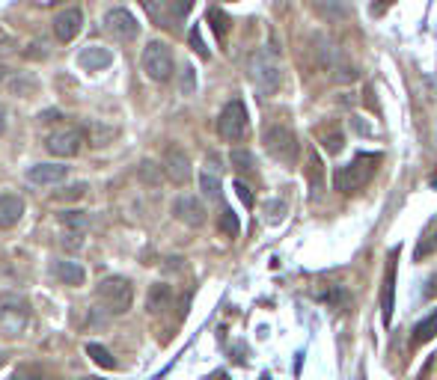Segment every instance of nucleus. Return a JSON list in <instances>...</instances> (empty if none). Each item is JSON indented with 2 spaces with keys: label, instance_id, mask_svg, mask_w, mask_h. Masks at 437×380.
<instances>
[{
  "label": "nucleus",
  "instance_id": "obj_11",
  "mask_svg": "<svg viewBox=\"0 0 437 380\" xmlns=\"http://www.w3.org/2000/svg\"><path fill=\"white\" fill-rule=\"evenodd\" d=\"M164 172L173 184H187L191 182V161H187L184 149L179 146H170L167 155H164Z\"/></svg>",
  "mask_w": 437,
  "mask_h": 380
},
{
  "label": "nucleus",
  "instance_id": "obj_35",
  "mask_svg": "<svg viewBox=\"0 0 437 380\" xmlns=\"http://www.w3.org/2000/svg\"><path fill=\"white\" fill-rule=\"evenodd\" d=\"M187 42H191V48L196 50L203 60H208V48H206V42H203V36H199V27H191V33H187Z\"/></svg>",
  "mask_w": 437,
  "mask_h": 380
},
{
  "label": "nucleus",
  "instance_id": "obj_14",
  "mask_svg": "<svg viewBox=\"0 0 437 380\" xmlns=\"http://www.w3.org/2000/svg\"><path fill=\"white\" fill-rule=\"evenodd\" d=\"M69 175V167H62V163H36V167L27 170V179L33 184H60L66 182Z\"/></svg>",
  "mask_w": 437,
  "mask_h": 380
},
{
  "label": "nucleus",
  "instance_id": "obj_34",
  "mask_svg": "<svg viewBox=\"0 0 437 380\" xmlns=\"http://www.w3.org/2000/svg\"><path fill=\"white\" fill-rule=\"evenodd\" d=\"M83 235L86 232H72V229H62V247H66V250H81L83 247Z\"/></svg>",
  "mask_w": 437,
  "mask_h": 380
},
{
  "label": "nucleus",
  "instance_id": "obj_22",
  "mask_svg": "<svg viewBox=\"0 0 437 380\" xmlns=\"http://www.w3.org/2000/svg\"><path fill=\"white\" fill-rule=\"evenodd\" d=\"M217 229H220V235H227V238H238V232H241L238 214H235L232 208H223L220 217H217Z\"/></svg>",
  "mask_w": 437,
  "mask_h": 380
},
{
  "label": "nucleus",
  "instance_id": "obj_10",
  "mask_svg": "<svg viewBox=\"0 0 437 380\" xmlns=\"http://www.w3.org/2000/svg\"><path fill=\"white\" fill-rule=\"evenodd\" d=\"M173 217L184 226H191V229H196V226L206 223V205L194 194H182L173 199Z\"/></svg>",
  "mask_w": 437,
  "mask_h": 380
},
{
  "label": "nucleus",
  "instance_id": "obj_8",
  "mask_svg": "<svg viewBox=\"0 0 437 380\" xmlns=\"http://www.w3.org/2000/svg\"><path fill=\"white\" fill-rule=\"evenodd\" d=\"M105 30L116 42H134L137 33H140V24H137V18L125 6H114L105 12Z\"/></svg>",
  "mask_w": 437,
  "mask_h": 380
},
{
  "label": "nucleus",
  "instance_id": "obj_33",
  "mask_svg": "<svg viewBox=\"0 0 437 380\" xmlns=\"http://www.w3.org/2000/svg\"><path fill=\"white\" fill-rule=\"evenodd\" d=\"M182 95H194V90H196V72H194V66H184L182 69Z\"/></svg>",
  "mask_w": 437,
  "mask_h": 380
},
{
  "label": "nucleus",
  "instance_id": "obj_6",
  "mask_svg": "<svg viewBox=\"0 0 437 380\" xmlns=\"http://www.w3.org/2000/svg\"><path fill=\"white\" fill-rule=\"evenodd\" d=\"M30 318V306L27 300L18 297V294H4L0 297V333L4 336H18L24 327H27Z\"/></svg>",
  "mask_w": 437,
  "mask_h": 380
},
{
  "label": "nucleus",
  "instance_id": "obj_3",
  "mask_svg": "<svg viewBox=\"0 0 437 380\" xmlns=\"http://www.w3.org/2000/svg\"><path fill=\"white\" fill-rule=\"evenodd\" d=\"M262 143H265L268 155L277 158L280 163H295L297 151H301V143H297V134L285 125H268L265 134H262Z\"/></svg>",
  "mask_w": 437,
  "mask_h": 380
},
{
  "label": "nucleus",
  "instance_id": "obj_36",
  "mask_svg": "<svg viewBox=\"0 0 437 380\" xmlns=\"http://www.w3.org/2000/svg\"><path fill=\"white\" fill-rule=\"evenodd\" d=\"M235 194H238V199L244 202L247 208H253V202H256V199H253V194H250V187H247L244 182H235Z\"/></svg>",
  "mask_w": 437,
  "mask_h": 380
},
{
  "label": "nucleus",
  "instance_id": "obj_39",
  "mask_svg": "<svg viewBox=\"0 0 437 380\" xmlns=\"http://www.w3.org/2000/svg\"><path fill=\"white\" fill-rule=\"evenodd\" d=\"M4 134H6V107L0 104V137H4Z\"/></svg>",
  "mask_w": 437,
  "mask_h": 380
},
{
  "label": "nucleus",
  "instance_id": "obj_29",
  "mask_svg": "<svg viewBox=\"0 0 437 380\" xmlns=\"http://www.w3.org/2000/svg\"><path fill=\"white\" fill-rule=\"evenodd\" d=\"M307 175H309V184H312V190H321L324 167H321V158L316 155V151H309V158H307Z\"/></svg>",
  "mask_w": 437,
  "mask_h": 380
},
{
  "label": "nucleus",
  "instance_id": "obj_21",
  "mask_svg": "<svg viewBox=\"0 0 437 380\" xmlns=\"http://www.w3.org/2000/svg\"><path fill=\"white\" fill-rule=\"evenodd\" d=\"M434 252H437V223H431L429 229L422 232L419 244H417V252H414V259H417V262H422V259L434 256Z\"/></svg>",
  "mask_w": 437,
  "mask_h": 380
},
{
  "label": "nucleus",
  "instance_id": "obj_32",
  "mask_svg": "<svg viewBox=\"0 0 437 380\" xmlns=\"http://www.w3.org/2000/svg\"><path fill=\"white\" fill-rule=\"evenodd\" d=\"M83 194H86V184L78 182V184H69L66 190L54 194V199H57V202H74V199H83Z\"/></svg>",
  "mask_w": 437,
  "mask_h": 380
},
{
  "label": "nucleus",
  "instance_id": "obj_15",
  "mask_svg": "<svg viewBox=\"0 0 437 380\" xmlns=\"http://www.w3.org/2000/svg\"><path fill=\"white\" fill-rule=\"evenodd\" d=\"M24 217V199L15 194H4L0 196V229H12L18 226Z\"/></svg>",
  "mask_w": 437,
  "mask_h": 380
},
{
  "label": "nucleus",
  "instance_id": "obj_1",
  "mask_svg": "<svg viewBox=\"0 0 437 380\" xmlns=\"http://www.w3.org/2000/svg\"><path fill=\"white\" fill-rule=\"evenodd\" d=\"M378 163H381V155H375V151H360L351 163H345V167L336 170V175H333L336 190L345 196L363 190V184L375 175V170H378Z\"/></svg>",
  "mask_w": 437,
  "mask_h": 380
},
{
  "label": "nucleus",
  "instance_id": "obj_5",
  "mask_svg": "<svg viewBox=\"0 0 437 380\" xmlns=\"http://www.w3.org/2000/svg\"><path fill=\"white\" fill-rule=\"evenodd\" d=\"M250 131V119H247V107L244 101H229L227 107L220 110V119H217V134L223 137L227 143H241Z\"/></svg>",
  "mask_w": 437,
  "mask_h": 380
},
{
  "label": "nucleus",
  "instance_id": "obj_7",
  "mask_svg": "<svg viewBox=\"0 0 437 380\" xmlns=\"http://www.w3.org/2000/svg\"><path fill=\"white\" fill-rule=\"evenodd\" d=\"M250 78H253V83L265 95H274L280 90L283 74H280L277 60H274L268 50H259V54H253V60H250Z\"/></svg>",
  "mask_w": 437,
  "mask_h": 380
},
{
  "label": "nucleus",
  "instance_id": "obj_9",
  "mask_svg": "<svg viewBox=\"0 0 437 380\" xmlns=\"http://www.w3.org/2000/svg\"><path fill=\"white\" fill-rule=\"evenodd\" d=\"M83 140H86V134L81 128L66 125V128H60V131H54L51 137H48V151L57 155V158H74L83 149Z\"/></svg>",
  "mask_w": 437,
  "mask_h": 380
},
{
  "label": "nucleus",
  "instance_id": "obj_18",
  "mask_svg": "<svg viewBox=\"0 0 437 380\" xmlns=\"http://www.w3.org/2000/svg\"><path fill=\"white\" fill-rule=\"evenodd\" d=\"M54 276L62 283V285H72V288H78V285H83V280H86V271L81 268L78 262H57L54 264Z\"/></svg>",
  "mask_w": 437,
  "mask_h": 380
},
{
  "label": "nucleus",
  "instance_id": "obj_42",
  "mask_svg": "<svg viewBox=\"0 0 437 380\" xmlns=\"http://www.w3.org/2000/svg\"><path fill=\"white\" fill-rule=\"evenodd\" d=\"M4 78H6V69H4V66H0V81H4Z\"/></svg>",
  "mask_w": 437,
  "mask_h": 380
},
{
  "label": "nucleus",
  "instance_id": "obj_30",
  "mask_svg": "<svg viewBox=\"0 0 437 380\" xmlns=\"http://www.w3.org/2000/svg\"><path fill=\"white\" fill-rule=\"evenodd\" d=\"M393 280H396V264L390 262V271H386V288H384V321L390 324L393 318Z\"/></svg>",
  "mask_w": 437,
  "mask_h": 380
},
{
  "label": "nucleus",
  "instance_id": "obj_25",
  "mask_svg": "<svg viewBox=\"0 0 437 380\" xmlns=\"http://www.w3.org/2000/svg\"><path fill=\"white\" fill-rule=\"evenodd\" d=\"M86 357H90L95 365H102V369H116L114 353H110L105 345H95V341H90V345H86Z\"/></svg>",
  "mask_w": 437,
  "mask_h": 380
},
{
  "label": "nucleus",
  "instance_id": "obj_20",
  "mask_svg": "<svg viewBox=\"0 0 437 380\" xmlns=\"http://www.w3.org/2000/svg\"><path fill=\"white\" fill-rule=\"evenodd\" d=\"M434 336H437V309L429 312L426 318H422V321L414 327V336H410V348L426 345V341H431Z\"/></svg>",
  "mask_w": 437,
  "mask_h": 380
},
{
  "label": "nucleus",
  "instance_id": "obj_38",
  "mask_svg": "<svg viewBox=\"0 0 437 380\" xmlns=\"http://www.w3.org/2000/svg\"><path fill=\"white\" fill-rule=\"evenodd\" d=\"M12 90H15V93H27V95H30V93L36 90V83H33V81H21V83L15 81V83H12Z\"/></svg>",
  "mask_w": 437,
  "mask_h": 380
},
{
  "label": "nucleus",
  "instance_id": "obj_40",
  "mask_svg": "<svg viewBox=\"0 0 437 380\" xmlns=\"http://www.w3.org/2000/svg\"><path fill=\"white\" fill-rule=\"evenodd\" d=\"M57 116H60L57 110H45V113H39V119H42V122H54Z\"/></svg>",
  "mask_w": 437,
  "mask_h": 380
},
{
  "label": "nucleus",
  "instance_id": "obj_17",
  "mask_svg": "<svg viewBox=\"0 0 437 380\" xmlns=\"http://www.w3.org/2000/svg\"><path fill=\"white\" fill-rule=\"evenodd\" d=\"M170 306H173V288L164 285V283H155L152 288H149V294H146V309L152 315H161V312H167Z\"/></svg>",
  "mask_w": 437,
  "mask_h": 380
},
{
  "label": "nucleus",
  "instance_id": "obj_12",
  "mask_svg": "<svg viewBox=\"0 0 437 380\" xmlns=\"http://www.w3.org/2000/svg\"><path fill=\"white\" fill-rule=\"evenodd\" d=\"M83 27V12L78 6H66L62 12H57V18H54V33H57V39L60 42H72L74 36L81 33Z\"/></svg>",
  "mask_w": 437,
  "mask_h": 380
},
{
  "label": "nucleus",
  "instance_id": "obj_31",
  "mask_svg": "<svg viewBox=\"0 0 437 380\" xmlns=\"http://www.w3.org/2000/svg\"><path fill=\"white\" fill-rule=\"evenodd\" d=\"M208 21H211V30L217 33V39H227L229 33V15L220 9H208Z\"/></svg>",
  "mask_w": 437,
  "mask_h": 380
},
{
  "label": "nucleus",
  "instance_id": "obj_4",
  "mask_svg": "<svg viewBox=\"0 0 437 380\" xmlns=\"http://www.w3.org/2000/svg\"><path fill=\"white\" fill-rule=\"evenodd\" d=\"M143 72H146V78L149 81H155V83H167L173 78V69H176V62H173V50L167 42H149L143 48Z\"/></svg>",
  "mask_w": 437,
  "mask_h": 380
},
{
  "label": "nucleus",
  "instance_id": "obj_37",
  "mask_svg": "<svg viewBox=\"0 0 437 380\" xmlns=\"http://www.w3.org/2000/svg\"><path fill=\"white\" fill-rule=\"evenodd\" d=\"M30 377H39V369H33V365H21L15 372V380H30Z\"/></svg>",
  "mask_w": 437,
  "mask_h": 380
},
{
  "label": "nucleus",
  "instance_id": "obj_19",
  "mask_svg": "<svg viewBox=\"0 0 437 380\" xmlns=\"http://www.w3.org/2000/svg\"><path fill=\"white\" fill-rule=\"evenodd\" d=\"M143 6L146 12L152 15V21L158 24V27H176V12H170L167 6V0H143Z\"/></svg>",
  "mask_w": 437,
  "mask_h": 380
},
{
  "label": "nucleus",
  "instance_id": "obj_28",
  "mask_svg": "<svg viewBox=\"0 0 437 380\" xmlns=\"http://www.w3.org/2000/svg\"><path fill=\"white\" fill-rule=\"evenodd\" d=\"M229 163L238 172H253L256 170V158H253V151H250V149H232Z\"/></svg>",
  "mask_w": 437,
  "mask_h": 380
},
{
  "label": "nucleus",
  "instance_id": "obj_23",
  "mask_svg": "<svg viewBox=\"0 0 437 380\" xmlns=\"http://www.w3.org/2000/svg\"><path fill=\"white\" fill-rule=\"evenodd\" d=\"M161 175H164V167H158L155 161H143L140 167H137V179L149 187H158L161 184Z\"/></svg>",
  "mask_w": 437,
  "mask_h": 380
},
{
  "label": "nucleus",
  "instance_id": "obj_26",
  "mask_svg": "<svg viewBox=\"0 0 437 380\" xmlns=\"http://www.w3.org/2000/svg\"><path fill=\"white\" fill-rule=\"evenodd\" d=\"M199 190H203V196H208V199H220V175L211 170H203L199 172Z\"/></svg>",
  "mask_w": 437,
  "mask_h": 380
},
{
  "label": "nucleus",
  "instance_id": "obj_27",
  "mask_svg": "<svg viewBox=\"0 0 437 380\" xmlns=\"http://www.w3.org/2000/svg\"><path fill=\"white\" fill-rule=\"evenodd\" d=\"M60 223H62V229H72V232H86V229H90V217H86L83 211L60 214Z\"/></svg>",
  "mask_w": 437,
  "mask_h": 380
},
{
  "label": "nucleus",
  "instance_id": "obj_43",
  "mask_svg": "<svg viewBox=\"0 0 437 380\" xmlns=\"http://www.w3.org/2000/svg\"><path fill=\"white\" fill-rule=\"evenodd\" d=\"M6 362V357H4V353H0V365H4Z\"/></svg>",
  "mask_w": 437,
  "mask_h": 380
},
{
  "label": "nucleus",
  "instance_id": "obj_13",
  "mask_svg": "<svg viewBox=\"0 0 437 380\" xmlns=\"http://www.w3.org/2000/svg\"><path fill=\"white\" fill-rule=\"evenodd\" d=\"M78 62H81V69H86V72H102L107 66H114V50L102 48V45H86L78 54Z\"/></svg>",
  "mask_w": 437,
  "mask_h": 380
},
{
  "label": "nucleus",
  "instance_id": "obj_41",
  "mask_svg": "<svg viewBox=\"0 0 437 380\" xmlns=\"http://www.w3.org/2000/svg\"><path fill=\"white\" fill-rule=\"evenodd\" d=\"M208 380H229V377H227V374H223V372H217V374H211Z\"/></svg>",
  "mask_w": 437,
  "mask_h": 380
},
{
  "label": "nucleus",
  "instance_id": "obj_2",
  "mask_svg": "<svg viewBox=\"0 0 437 380\" xmlns=\"http://www.w3.org/2000/svg\"><path fill=\"white\" fill-rule=\"evenodd\" d=\"M98 300L105 303V309L110 315H125L134 303V288L125 276H105L98 283Z\"/></svg>",
  "mask_w": 437,
  "mask_h": 380
},
{
  "label": "nucleus",
  "instance_id": "obj_16",
  "mask_svg": "<svg viewBox=\"0 0 437 380\" xmlns=\"http://www.w3.org/2000/svg\"><path fill=\"white\" fill-rule=\"evenodd\" d=\"M316 137H318V143L324 146V151H330V155H339V151L345 149V137H342V131H339V125H336V122L318 125Z\"/></svg>",
  "mask_w": 437,
  "mask_h": 380
},
{
  "label": "nucleus",
  "instance_id": "obj_24",
  "mask_svg": "<svg viewBox=\"0 0 437 380\" xmlns=\"http://www.w3.org/2000/svg\"><path fill=\"white\" fill-rule=\"evenodd\" d=\"M86 134H90V143L93 146H107L114 140V128L110 125H102V122H86Z\"/></svg>",
  "mask_w": 437,
  "mask_h": 380
}]
</instances>
